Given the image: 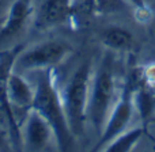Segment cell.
Wrapping results in <instances>:
<instances>
[{
  "mask_svg": "<svg viewBox=\"0 0 155 152\" xmlns=\"http://www.w3.org/2000/svg\"><path fill=\"white\" fill-rule=\"evenodd\" d=\"M31 109L38 112L51 124L57 148L60 151H70L75 141V136L68 125L61 94L56 84L54 68L42 71L41 76L37 79Z\"/></svg>",
  "mask_w": 155,
  "mask_h": 152,
  "instance_id": "6da1fadb",
  "label": "cell"
},
{
  "mask_svg": "<svg viewBox=\"0 0 155 152\" xmlns=\"http://www.w3.org/2000/svg\"><path fill=\"white\" fill-rule=\"evenodd\" d=\"M117 61L114 52H105L97 70L93 72L87 103V121L101 134L106 120L118 99Z\"/></svg>",
  "mask_w": 155,
  "mask_h": 152,
  "instance_id": "7a4b0ae2",
  "label": "cell"
},
{
  "mask_svg": "<svg viewBox=\"0 0 155 152\" xmlns=\"http://www.w3.org/2000/svg\"><path fill=\"white\" fill-rule=\"evenodd\" d=\"M91 79L93 63L90 59H84L60 91L68 125L75 137L83 133L87 122V103Z\"/></svg>",
  "mask_w": 155,
  "mask_h": 152,
  "instance_id": "3957f363",
  "label": "cell"
},
{
  "mask_svg": "<svg viewBox=\"0 0 155 152\" xmlns=\"http://www.w3.org/2000/svg\"><path fill=\"white\" fill-rule=\"evenodd\" d=\"M72 45L63 40H46L33 46H25L16 59L15 68L22 72L56 68L72 53Z\"/></svg>",
  "mask_w": 155,
  "mask_h": 152,
  "instance_id": "277c9868",
  "label": "cell"
},
{
  "mask_svg": "<svg viewBox=\"0 0 155 152\" xmlns=\"http://www.w3.org/2000/svg\"><path fill=\"white\" fill-rule=\"evenodd\" d=\"M135 87L132 79H127L123 88L120 91L117 102L114 103L109 117L106 120L104 129L99 134L98 144L95 145V151H104V148L112 141L113 139L127 131L131 124L132 118L135 115L136 107H135V98H134Z\"/></svg>",
  "mask_w": 155,
  "mask_h": 152,
  "instance_id": "5b68a950",
  "label": "cell"
},
{
  "mask_svg": "<svg viewBox=\"0 0 155 152\" xmlns=\"http://www.w3.org/2000/svg\"><path fill=\"white\" fill-rule=\"evenodd\" d=\"M25 45H14L0 52V106L7 118V128L10 131V139L16 148H21L22 136H21V125L15 115L12 106L8 99V83L12 72L15 71V63L19 53L23 50Z\"/></svg>",
  "mask_w": 155,
  "mask_h": 152,
  "instance_id": "8992f818",
  "label": "cell"
},
{
  "mask_svg": "<svg viewBox=\"0 0 155 152\" xmlns=\"http://www.w3.org/2000/svg\"><path fill=\"white\" fill-rule=\"evenodd\" d=\"M22 145L27 151H42L54 140L51 124L34 109H30L21 125Z\"/></svg>",
  "mask_w": 155,
  "mask_h": 152,
  "instance_id": "52a82bcc",
  "label": "cell"
},
{
  "mask_svg": "<svg viewBox=\"0 0 155 152\" xmlns=\"http://www.w3.org/2000/svg\"><path fill=\"white\" fill-rule=\"evenodd\" d=\"M76 0H44L35 12L34 27L40 31L53 29L72 21Z\"/></svg>",
  "mask_w": 155,
  "mask_h": 152,
  "instance_id": "ba28073f",
  "label": "cell"
},
{
  "mask_svg": "<svg viewBox=\"0 0 155 152\" xmlns=\"http://www.w3.org/2000/svg\"><path fill=\"white\" fill-rule=\"evenodd\" d=\"M34 14L33 0H15L0 23V45L16 38Z\"/></svg>",
  "mask_w": 155,
  "mask_h": 152,
  "instance_id": "9c48e42d",
  "label": "cell"
},
{
  "mask_svg": "<svg viewBox=\"0 0 155 152\" xmlns=\"http://www.w3.org/2000/svg\"><path fill=\"white\" fill-rule=\"evenodd\" d=\"M34 94L35 87H33L23 76L14 71L8 83V99L14 112L15 110H22L25 113L29 112L33 106Z\"/></svg>",
  "mask_w": 155,
  "mask_h": 152,
  "instance_id": "30bf717a",
  "label": "cell"
},
{
  "mask_svg": "<svg viewBox=\"0 0 155 152\" xmlns=\"http://www.w3.org/2000/svg\"><path fill=\"white\" fill-rule=\"evenodd\" d=\"M101 42L107 50L124 53L135 48L136 40L128 29L121 26H110L101 33Z\"/></svg>",
  "mask_w": 155,
  "mask_h": 152,
  "instance_id": "8fae6325",
  "label": "cell"
},
{
  "mask_svg": "<svg viewBox=\"0 0 155 152\" xmlns=\"http://www.w3.org/2000/svg\"><path fill=\"white\" fill-rule=\"evenodd\" d=\"M128 0H76L75 14L84 16H104L118 12L127 7ZM72 18V19H74Z\"/></svg>",
  "mask_w": 155,
  "mask_h": 152,
  "instance_id": "7c38bea8",
  "label": "cell"
},
{
  "mask_svg": "<svg viewBox=\"0 0 155 152\" xmlns=\"http://www.w3.org/2000/svg\"><path fill=\"white\" fill-rule=\"evenodd\" d=\"M143 136V128H132L127 129L123 133H120L116 139H113L104 151L109 152H129L135 148V145L139 143L140 137Z\"/></svg>",
  "mask_w": 155,
  "mask_h": 152,
  "instance_id": "4fadbf2b",
  "label": "cell"
},
{
  "mask_svg": "<svg viewBox=\"0 0 155 152\" xmlns=\"http://www.w3.org/2000/svg\"><path fill=\"white\" fill-rule=\"evenodd\" d=\"M128 3L131 5H134V8H136V14L139 15V18L142 16L143 21L148 18L151 11L148 8L147 3H146V0H128Z\"/></svg>",
  "mask_w": 155,
  "mask_h": 152,
  "instance_id": "5bb4252c",
  "label": "cell"
},
{
  "mask_svg": "<svg viewBox=\"0 0 155 152\" xmlns=\"http://www.w3.org/2000/svg\"><path fill=\"white\" fill-rule=\"evenodd\" d=\"M0 125H7V118H5V114L3 112L2 106H0Z\"/></svg>",
  "mask_w": 155,
  "mask_h": 152,
  "instance_id": "9a60e30c",
  "label": "cell"
},
{
  "mask_svg": "<svg viewBox=\"0 0 155 152\" xmlns=\"http://www.w3.org/2000/svg\"><path fill=\"white\" fill-rule=\"evenodd\" d=\"M2 21H3V18H0V23H2Z\"/></svg>",
  "mask_w": 155,
  "mask_h": 152,
  "instance_id": "2e32d148",
  "label": "cell"
},
{
  "mask_svg": "<svg viewBox=\"0 0 155 152\" xmlns=\"http://www.w3.org/2000/svg\"><path fill=\"white\" fill-rule=\"evenodd\" d=\"M153 84H155V83H153Z\"/></svg>",
  "mask_w": 155,
  "mask_h": 152,
  "instance_id": "e0dca14e",
  "label": "cell"
}]
</instances>
